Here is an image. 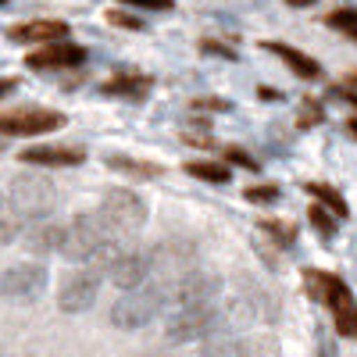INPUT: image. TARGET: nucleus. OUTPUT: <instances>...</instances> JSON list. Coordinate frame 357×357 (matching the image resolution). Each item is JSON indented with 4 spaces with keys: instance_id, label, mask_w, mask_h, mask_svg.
Segmentation results:
<instances>
[{
    "instance_id": "nucleus-1",
    "label": "nucleus",
    "mask_w": 357,
    "mask_h": 357,
    "mask_svg": "<svg viewBox=\"0 0 357 357\" xmlns=\"http://www.w3.org/2000/svg\"><path fill=\"white\" fill-rule=\"evenodd\" d=\"M222 282L211 272H190L168 296V343H186L193 336L211 333L218 318Z\"/></svg>"
},
{
    "instance_id": "nucleus-2",
    "label": "nucleus",
    "mask_w": 357,
    "mask_h": 357,
    "mask_svg": "<svg viewBox=\"0 0 357 357\" xmlns=\"http://www.w3.org/2000/svg\"><path fill=\"white\" fill-rule=\"evenodd\" d=\"M122 240H126V232L118 229L104 211L100 215H79L61 236V254L75 264L79 261L97 264L104 272V268H111L118 261V254H122Z\"/></svg>"
},
{
    "instance_id": "nucleus-3",
    "label": "nucleus",
    "mask_w": 357,
    "mask_h": 357,
    "mask_svg": "<svg viewBox=\"0 0 357 357\" xmlns=\"http://www.w3.org/2000/svg\"><path fill=\"white\" fill-rule=\"evenodd\" d=\"M165 307H168V289L158 286L154 279H143L139 286L122 289V296L111 304V321L114 329H143Z\"/></svg>"
},
{
    "instance_id": "nucleus-4",
    "label": "nucleus",
    "mask_w": 357,
    "mask_h": 357,
    "mask_svg": "<svg viewBox=\"0 0 357 357\" xmlns=\"http://www.w3.org/2000/svg\"><path fill=\"white\" fill-rule=\"evenodd\" d=\"M8 197H11V204H15V211H18L22 222H43V218H50L54 200H57L54 190L43 183V178H36V175L15 178Z\"/></svg>"
},
{
    "instance_id": "nucleus-5",
    "label": "nucleus",
    "mask_w": 357,
    "mask_h": 357,
    "mask_svg": "<svg viewBox=\"0 0 357 357\" xmlns=\"http://www.w3.org/2000/svg\"><path fill=\"white\" fill-rule=\"evenodd\" d=\"M61 126H65L61 111H47V107L0 111V132H4V136H40V132H54Z\"/></svg>"
},
{
    "instance_id": "nucleus-6",
    "label": "nucleus",
    "mask_w": 357,
    "mask_h": 357,
    "mask_svg": "<svg viewBox=\"0 0 357 357\" xmlns=\"http://www.w3.org/2000/svg\"><path fill=\"white\" fill-rule=\"evenodd\" d=\"M47 286V272L40 264H15L0 275V296L4 301H15V304H29L36 301Z\"/></svg>"
},
{
    "instance_id": "nucleus-7",
    "label": "nucleus",
    "mask_w": 357,
    "mask_h": 357,
    "mask_svg": "<svg viewBox=\"0 0 357 357\" xmlns=\"http://www.w3.org/2000/svg\"><path fill=\"white\" fill-rule=\"evenodd\" d=\"M97 289H100V268L97 264L82 268V272H68L65 282H61V293H57L61 311H68V314L86 311L89 304L97 301Z\"/></svg>"
},
{
    "instance_id": "nucleus-8",
    "label": "nucleus",
    "mask_w": 357,
    "mask_h": 357,
    "mask_svg": "<svg viewBox=\"0 0 357 357\" xmlns=\"http://www.w3.org/2000/svg\"><path fill=\"white\" fill-rule=\"evenodd\" d=\"M104 215L129 236V232H136L146 222V204L132 190H111L104 197Z\"/></svg>"
},
{
    "instance_id": "nucleus-9",
    "label": "nucleus",
    "mask_w": 357,
    "mask_h": 357,
    "mask_svg": "<svg viewBox=\"0 0 357 357\" xmlns=\"http://www.w3.org/2000/svg\"><path fill=\"white\" fill-rule=\"evenodd\" d=\"M82 57H86L82 47L54 40V43H47L43 50L29 54V57H25V65L33 68V72H57V68H75V65H82Z\"/></svg>"
},
{
    "instance_id": "nucleus-10",
    "label": "nucleus",
    "mask_w": 357,
    "mask_h": 357,
    "mask_svg": "<svg viewBox=\"0 0 357 357\" xmlns=\"http://www.w3.org/2000/svg\"><path fill=\"white\" fill-rule=\"evenodd\" d=\"M304 286H307V293L314 296V301H321L325 307H333V311L350 307V289H347L336 275H329V272L307 268V272H304Z\"/></svg>"
},
{
    "instance_id": "nucleus-11",
    "label": "nucleus",
    "mask_w": 357,
    "mask_h": 357,
    "mask_svg": "<svg viewBox=\"0 0 357 357\" xmlns=\"http://www.w3.org/2000/svg\"><path fill=\"white\" fill-rule=\"evenodd\" d=\"M107 272H111L114 286H122V289L139 286L146 275H151V254H146V250H122Z\"/></svg>"
},
{
    "instance_id": "nucleus-12",
    "label": "nucleus",
    "mask_w": 357,
    "mask_h": 357,
    "mask_svg": "<svg viewBox=\"0 0 357 357\" xmlns=\"http://www.w3.org/2000/svg\"><path fill=\"white\" fill-rule=\"evenodd\" d=\"M8 36L11 40H22V43H54V40H65L68 36V25L65 22H54V18H43V22L11 25Z\"/></svg>"
},
{
    "instance_id": "nucleus-13",
    "label": "nucleus",
    "mask_w": 357,
    "mask_h": 357,
    "mask_svg": "<svg viewBox=\"0 0 357 357\" xmlns=\"http://www.w3.org/2000/svg\"><path fill=\"white\" fill-rule=\"evenodd\" d=\"M22 161L25 165L65 168V165H79L82 161V151H75V146H29V151H22Z\"/></svg>"
},
{
    "instance_id": "nucleus-14",
    "label": "nucleus",
    "mask_w": 357,
    "mask_h": 357,
    "mask_svg": "<svg viewBox=\"0 0 357 357\" xmlns=\"http://www.w3.org/2000/svg\"><path fill=\"white\" fill-rule=\"evenodd\" d=\"M264 47L272 50V54H279L296 75H304V79H318V75H321V68H318L314 57H307V54H301V50H293V47H286V43H264Z\"/></svg>"
},
{
    "instance_id": "nucleus-15",
    "label": "nucleus",
    "mask_w": 357,
    "mask_h": 357,
    "mask_svg": "<svg viewBox=\"0 0 357 357\" xmlns=\"http://www.w3.org/2000/svg\"><path fill=\"white\" fill-rule=\"evenodd\" d=\"M61 229H57L50 218H43V222H29V247L33 250H40V254H47V250H61Z\"/></svg>"
},
{
    "instance_id": "nucleus-16",
    "label": "nucleus",
    "mask_w": 357,
    "mask_h": 357,
    "mask_svg": "<svg viewBox=\"0 0 357 357\" xmlns=\"http://www.w3.org/2000/svg\"><path fill=\"white\" fill-rule=\"evenodd\" d=\"M146 89H151V79H143V75H118V79L104 82V97H129V100H139Z\"/></svg>"
},
{
    "instance_id": "nucleus-17",
    "label": "nucleus",
    "mask_w": 357,
    "mask_h": 357,
    "mask_svg": "<svg viewBox=\"0 0 357 357\" xmlns=\"http://www.w3.org/2000/svg\"><path fill=\"white\" fill-rule=\"evenodd\" d=\"M18 225H22V218H18V211H15L11 197L0 193V243H11L15 236H18Z\"/></svg>"
},
{
    "instance_id": "nucleus-18",
    "label": "nucleus",
    "mask_w": 357,
    "mask_h": 357,
    "mask_svg": "<svg viewBox=\"0 0 357 357\" xmlns=\"http://www.w3.org/2000/svg\"><path fill=\"white\" fill-rule=\"evenodd\" d=\"M186 172L204 178V183H229V168L215 161H186Z\"/></svg>"
},
{
    "instance_id": "nucleus-19",
    "label": "nucleus",
    "mask_w": 357,
    "mask_h": 357,
    "mask_svg": "<svg viewBox=\"0 0 357 357\" xmlns=\"http://www.w3.org/2000/svg\"><path fill=\"white\" fill-rule=\"evenodd\" d=\"M307 193H314L325 207H329V211L336 215V218H347V200L336 193V190H329V186H325V183H311L307 186Z\"/></svg>"
},
{
    "instance_id": "nucleus-20",
    "label": "nucleus",
    "mask_w": 357,
    "mask_h": 357,
    "mask_svg": "<svg viewBox=\"0 0 357 357\" xmlns=\"http://www.w3.org/2000/svg\"><path fill=\"white\" fill-rule=\"evenodd\" d=\"M107 165L118 168V172H126V175H143V178H158L161 175L158 165H143V161H129V158H107Z\"/></svg>"
},
{
    "instance_id": "nucleus-21",
    "label": "nucleus",
    "mask_w": 357,
    "mask_h": 357,
    "mask_svg": "<svg viewBox=\"0 0 357 357\" xmlns=\"http://www.w3.org/2000/svg\"><path fill=\"white\" fill-rule=\"evenodd\" d=\"M336 329H340L343 336H357V307H354V304L343 307V311H336Z\"/></svg>"
},
{
    "instance_id": "nucleus-22",
    "label": "nucleus",
    "mask_w": 357,
    "mask_h": 357,
    "mask_svg": "<svg viewBox=\"0 0 357 357\" xmlns=\"http://www.w3.org/2000/svg\"><path fill=\"white\" fill-rule=\"evenodd\" d=\"M329 25L333 29H343V33L357 36V11H333L329 15Z\"/></svg>"
},
{
    "instance_id": "nucleus-23",
    "label": "nucleus",
    "mask_w": 357,
    "mask_h": 357,
    "mask_svg": "<svg viewBox=\"0 0 357 357\" xmlns=\"http://www.w3.org/2000/svg\"><path fill=\"white\" fill-rule=\"evenodd\" d=\"M307 215H311V225H314L321 236H333V232H336V222L329 218V211H321V207H311Z\"/></svg>"
},
{
    "instance_id": "nucleus-24",
    "label": "nucleus",
    "mask_w": 357,
    "mask_h": 357,
    "mask_svg": "<svg viewBox=\"0 0 357 357\" xmlns=\"http://www.w3.org/2000/svg\"><path fill=\"white\" fill-rule=\"evenodd\" d=\"M264 229L275 236V240H282V247H289L296 240V229L293 225H282V222H264Z\"/></svg>"
},
{
    "instance_id": "nucleus-25",
    "label": "nucleus",
    "mask_w": 357,
    "mask_h": 357,
    "mask_svg": "<svg viewBox=\"0 0 357 357\" xmlns=\"http://www.w3.org/2000/svg\"><path fill=\"white\" fill-rule=\"evenodd\" d=\"M275 197H279L275 186H250L247 190V200H254V204H268V200H275Z\"/></svg>"
},
{
    "instance_id": "nucleus-26",
    "label": "nucleus",
    "mask_w": 357,
    "mask_h": 357,
    "mask_svg": "<svg viewBox=\"0 0 357 357\" xmlns=\"http://www.w3.org/2000/svg\"><path fill=\"white\" fill-rule=\"evenodd\" d=\"M126 4H136L146 11H172V0H126Z\"/></svg>"
},
{
    "instance_id": "nucleus-27",
    "label": "nucleus",
    "mask_w": 357,
    "mask_h": 357,
    "mask_svg": "<svg viewBox=\"0 0 357 357\" xmlns=\"http://www.w3.org/2000/svg\"><path fill=\"white\" fill-rule=\"evenodd\" d=\"M225 154H229V158H232L236 165H243V168H250V172L257 168V161H254V158H247L243 151H236V146H232V151H225Z\"/></svg>"
},
{
    "instance_id": "nucleus-28",
    "label": "nucleus",
    "mask_w": 357,
    "mask_h": 357,
    "mask_svg": "<svg viewBox=\"0 0 357 357\" xmlns=\"http://www.w3.org/2000/svg\"><path fill=\"white\" fill-rule=\"evenodd\" d=\"M107 18H111V22H114V25H126V29H139V22H136V18H126V15H122V11H111V15H107Z\"/></svg>"
},
{
    "instance_id": "nucleus-29",
    "label": "nucleus",
    "mask_w": 357,
    "mask_h": 357,
    "mask_svg": "<svg viewBox=\"0 0 357 357\" xmlns=\"http://www.w3.org/2000/svg\"><path fill=\"white\" fill-rule=\"evenodd\" d=\"M11 89H15V82H11V79H0V97L11 93Z\"/></svg>"
},
{
    "instance_id": "nucleus-30",
    "label": "nucleus",
    "mask_w": 357,
    "mask_h": 357,
    "mask_svg": "<svg viewBox=\"0 0 357 357\" xmlns=\"http://www.w3.org/2000/svg\"><path fill=\"white\" fill-rule=\"evenodd\" d=\"M286 4H293V8H307V4H314V0H286Z\"/></svg>"
},
{
    "instance_id": "nucleus-31",
    "label": "nucleus",
    "mask_w": 357,
    "mask_h": 357,
    "mask_svg": "<svg viewBox=\"0 0 357 357\" xmlns=\"http://www.w3.org/2000/svg\"><path fill=\"white\" fill-rule=\"evenodd\" d=\"M350 82H354V86H357V72H354V75H350Z\"/></svg>"
},
{
    "instance_id": "nucleus-32",
    "label": "nucleus",
    "mask_w": 357,
    "mask_h": 357,
    "mask_svg": "<svg viewBox=\"0 0 357 357\" xmlns=\"http://www.w3.org/2000/svg\"><path fill=\"white\" fill-rule=\"evenodd\" d=\"M0 4H4V0H0Z\"/></svg>"
}]
</instances>
